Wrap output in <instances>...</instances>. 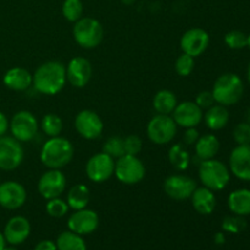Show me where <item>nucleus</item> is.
Wrapping results in <instances>:
<instances>
[{
    "mask_svg": "<svg viewBox=\"0 0 250 250\" xmlns=\"http://www.w3.org/2000/svg\"><path fill=\"white\" fill-rule=\"evenodd\" d=\"M65 175L58 168H49V171L44 172L38 181V192L44 199L49 200L53 198H58L65 192L66 189Z\"/></svg>",
    "mask_w": 250,
    "mask_h": 250,
    "instance_id": "nucleus-11",
    "label": "nucleus"
},
{
    "mask_svg": "<svg viewBox=\"0 0 250 250\" xmlns=\"http://www.w3.org/2000/svg\"><path fill=\"white\" fill-rule=\"evenodd\" d=\"M247 46H248V48L250 49V34L248 36V45H247Z\"/></svg>",
    "mask_w": 250,
    "mask_h": 250,
    "instance_id": "nucleus-49",
    "label": "nucleus"
},
{
    "mask_svg": "<svg viewBox=\"0 0 250 250\" xmlns=\"http://www.w3.org/2000/svg\"><path fill=\"white\" fill-rule=\"evenodd\" d=\"M190 155L182 144H173L168 150V161L171 166L177 171H186L190 164Z\"/></svg>",
    "mask_w": 250,
    "mask_h": 250,
    "instance_id": "nucleus-28",
    "label": "nucleus"
},
{
    "mask_svg": "<svg viewBox=\"0 0 250 250\" xmlns=\"http://www.w3.org/2000/svg\"><path fill=\"white\" fill-rule=\"evenodd\" d=\"M195 146V156L202 161L214 159L220 150V141L215 134H204L199 137Z\"/></svg>",
    "mask_w": 250,
    "mask_h": 250,
    "instance_id": "nucleus-24",
    "label": "nucleus"
},
{
    "mask_svg": "<svg viewBox=\"0 0 250 250\" xmlns=\"http://www.w3.org/2000/svg\"><path fill=\"white\" fill-rule=\"evenodd\" d=\"M75 155L73 144L63 137H51L44 143L41 150V161L48 168L65 167Z\"/></svg>",
    "mask_w": 250,
    "mask_h": 250,
    "instance_id": "nucleus-2",
    "label": "nucleus"
},
{
    "mask_svg": "<svg viewBox=\"0 0 250 250\" xmlns=\"http://www.w3.org/2000/svg\"><path fill=\"white\" fill-rule=\"evenodd\" d=\"M198 175L203 186L212 192L225 189L231 180V171L222 161L216 159L204 160L198 166Z\"/></svg>",
    "mask_w": 250,
    "mask_h": 250,
    "instance_id": "nucleus-4",
    "label": "nucleus"
},
{
    "mask_svg": "<svg viewBox=\"0 0 250 250\" xmlns=\"http://www.w3.org/2000/svg\"><path fill=\"white\" fill-rule=\"evenodd\" d=\"M215 243L216 244H224L225 243V234L219 232V233L215 234Z\"/></svg>",
    "mask_w": 250,
    "mask_h": 250,
    "instance_id": "nucleus-43",
    "label": "nucleus"
},
{
    "mask_svg": "<svg viewBox=\"0 0 250 250\" xmlns=\"http://www.w3.org/2000/svg\"><path fill=\"white\" fill-rule=\"evenodd\" d=\"M2 250H19V249L14 248V247H5V248L2 249Z\"/></svg>",
    "mask_w": 250,
    "mask_h": 250,
    "instance_id": "nucleus-48",
    "label": "nucleus"
},
{
    "mask_svg": "<svg viewBox=\"0 0 250 250\" xmlns=\"http://www.w3.org/2000/svg\"><path fill=\"white\" fill-rule=\"evenodd\" d=\"M225 43L229 49L241 50L248 45V36L241 31H231L225 36Z\"/></svg>",
    "mask_w": 250,
    "mask_h": 250,
    "instance_id": "nucleus-35",
    "label": "nucleus"
},
{
    "mask_svg": "<svg viewBox=\"0 0 250 250\" xmlns=\"http://www.w3.org/2000/svg\"><path fill=\"white\" fill-rule=\"evenodd\" d=\"M9 127H10L9 120H7V117L5 116V114H2V112L0 111V137L5 136V133L7 132Z\"/></svg>",
    "mask_w": 250,
    "mask_h": 250,
    "instance_id": "nucleus-42",
    "label": "nucleus"
},
{
    "mask_svg": "<svg viewBox=\"0 0 250 250\" xmlns=\"http://www.w3.org/2000/svg\"><path fill=\"white\" fill-rule=\"evenodd\" d=\"M203 110L195 104V102H182L177 104L172 112V119L176 125L183 128L197 127L203 121Z\"/></svg>",
    "mask_w": 250,
    "mask_h": 250,
    "instance_id": "nucleus-18",
    "label": "nucleus"
},
{
    "mask_svg": "<svg viewBox=\"0 0 250 250\" xmlns=\"http://www.w3.org/2000/svg\"><path fill=\"white\" fill-rule=\"evenodd\" d=\"M211 92L216 104L226 107L231 106L237 104L243 97V81L236 73H224L215 81Z\"/></svg>",
    "mask_w": 250,
    "mask_h": 250,
    "instance_id": "nucleus-3",
    "label": "nucleus"
},
{
    "mask_svg": "<svg viewBox=\"0 0 250 250\" xmlns=\"http://www.w3.org/2000/svg\"><path fill=\"white\" fill-rule=\"evenodd\" d=\"M27 200L26 188L16 181H6L0 185V205L7 210L23 207Z\"/></svg>",
    "mask_w": 250,
    "mask_h": 250,
    "instance_id": "nucleus-17",
    "label": "nucleus"
},
{
    "mask_svg": "<svg viewBox=\"0 0 250 250\" xmlns=\"http://www.w3.org/2000/svg\"><path fill=\"white\" fill-rule=\"evenodd\" d=\"M24 151L21 142L14 137H0V168L12 171L19 167L23 161Z\"/></svg>",
    "mask_w": 250,
    "mask_h": 250,
    "instance_id": "nucleus-10",
    "label": "nucleus"
},
{
    "mask_svg": "<svg viewBox=\"0 0 250 250\" xmlns=\"http://www.w3.org/2000/svg\"><path fill=\"white\" fill-rule=\"evenodd\" d=\"M233 139L238 146L250 144V125L241 122L233 129Z\"/></svg>",
    "mask_w": 250,
    "mask_h": 250,
    "instance_id": "nucleus-38",
    "label": "nucleus"
},
{
    "mask_svg": "<svg viewBox=\"0 0 250 250\" xmlns=\"http://www.w3.org/2000/svg\"><path fill=\"white\" fill-rule=\"evenodd\" d=\"M121 1L124 2V4H126V5H131V4H133L136 0H121Z\"/></svg>",
    "mask_w": 250,
    "mask_h": 250,
    "instance_id": "nucleus-46",
    "label": "nucleus"
},
{
    "mask_svg": "<svg viewBox=\"0 0 250 250\" xmlns=\"http://www.w3.org/2000/svg\"><path fill=\"white\" fill-rule=\"evenodd\" d=\"M205 125L208 128L212 131H220L225 128L229 121V112L226 106L220 104H214L211 107L207 110V112L203 116Z\"/></svg>",
    "mask_w": 250,
    "mask_h": 250,
    "instance_id": "nucleus-23",
    "label": "nucleus"
},
{
    "mask_svg": "<svg viewBox=\"0 0 250 250\" xmlns=\"http://www.w3.org/2000/svg\"><path fill=\"white\" fill-rule=\"evenodd\" d=\"M75 128L82 138L97 139L102 136L104 124L99 115L93 110H82L76 115Z\"/></svg>",
    "mask_w": 250,
    "mask_h": 250,
    "instance_id": "nucleus-12",
    "label": "nucleus"
},
{
    "mask_svg": "<svg viewBox=\"0 0 250 250\" xmlns=\"http://www.w3.org/2000/svg\"><path fill=\"white\" fill-rule=\"evenodd\" d=\"M9 128L12 137L19 142H31L38 133L39 125L32 112L22 110L12 116Z\"/></svg>",
    "mask_w": 250,
    "mask_h": 250,
    "instance_id": "nucleus-8",
    "label": "nucleus"
},
{
    "mask_svg": "<svg viewBox=\"0 0 250 250\" xmlns=\"http://www.w3.org/2000/svg\"><path fill=\"white\" fill-rule=\"evenodd\" d=\"M195 104L200 107L202 110H208L209 107H211L212 105L216 104L215 102V98L212 95V92L210 90H203L195 98Z\"/></svg>",
    "mask_w": 250,
    "mask_h": 250,
    "instance_id": "nucleus-39",
    "label": "nucleus"
},
{
    "mask_svg": "<svg viewBox=\"0 0 250 250\" xmlns=\"http://www.w3.org/2000/svg\"><path fill=\"white\" fill-rule=\"evenodd\" d=\"M195 188H197V182L186 175L168 176L164 182L165 193L171 199L175 200L189 199Z\"/></svg>",
    "mask_w": 250,
    "mask_h": 250,
    "instance_id": "nucleus-14",
    "label": "nucleus"
},
{
    "mask_svg": "<svg viewBox=\"0 0 250 250\" xmlns=\"http://www.w3.org/2000/svg\"><path fill=\"white\" fill-rule=\"evenodd\" d=\"M177 104V98L175 93L168 89H161L154 95L153 106L158 114L171 115Z\"/></svg>",
    "mask_w": 250,
    "mask_h": 250,
    "instance_id": "nucleus-27",
    "label": "nucleus"
},
{
    "mask_svg": "<svg viewBox=\"0 0 250 250\" xmlns=\"http://www.w3.org/2000/svg\"><path fill=\"white\" fill-rule=\"evenodd\" d=\"M73 38L83 49H94L104 38V28L98 20L93 17H82L75 22Z\"/></svg>",
    "mask_w": 250,
    "mask_h": 250,
    "instance_id": "nucleus-5",
    "label": "nucleus"
},
{
    "mask_svg": "<svg viewBox=\"0 0 250 250\" xmlns=\"http://www.w3.org/2000/svg\"><path fill=\"white\" fill-rule=\"evenodd\" d=\"M177 127L172 116L158 114L149 121L146 134L154 144L164 146L173 141L177 134Z\"/></svg>",
    "mask_w": 250,
    "mask_h": 250,
    "instance_id": "nucleus-7",
    "label": "nucleus"
},
{
    "mask_svg": "<svg viewBox=\"0 0 250 250\" xmlns=\"http://www.w3.org/2000/svg\"><path fill=\"white\" fill-rule=\"evenodd\" d=\"M5 243H6V241H5V237L4 234L0 232V250H2L5 248Z\"/></svg>",
    "mask_w": 250,
    "mask_h": 250,
    "instance_id": "nucleus-44",
    "label": "nucleus"
},
{
    "mask_svg": "<svg viewBox=\"0 0 250 250\" xmlns=\"http://www.w3.org/2000/svg\"><path fill=\"white\" fill-rule=\"evenodd\" d=\"M246 120H247V124L250 125V107L248 110H247V114H246Z\"/></svg>",
    "mask_w": 250,
    "mask_h": 250,
    "instance_id": "nucleus-45",
    "label": "nucleus"
},
{
    "mask_svg": "<svg viewBox=\"0 0 250 250\" xmlns=\"http://www.w3.org/2000/svg\"><path fill=\"white\" fill-rule=\"evenodd\" d=\"M227 205L234 215L248 216L250 215V189L241 188V189L233 190L229 195Z\"/></svg>",
    "mask_w": 250,
    "mask_h": 250,
    "instance_id": "nucleus-25",
    "label": "nucleus"
},
{
    "mask_svg": "<svg viewBox=\"0 0 250 250\" xmlns=\"http://www.w3.org/2000/svg\"><path fill=\"white\" fill-rule=\"evenodd\" d=\"M247 78H248V82L250 84V62H249V66H248V71H247Z\"/></svg>",
    "mask_w": 250,
    "mask_h": 250,
    "instance_id": "nucleus-47",
    "label": "nucleus"
},
{
    "mask_svg": "<svg viewBox=\"0 0 250 250\" xmlns=\"http://www.w3.org/2000/svg\"><path fill=\"white\" fill-rule=\"evenodd\" d=\"M2 234L7 243L12 246L21 244L31 234V224L24 216H14L7 221Z\"/></svg>",
    "mask_w": 250,
    "mask_h": 250,
    "instance_id": "nucleus-20",
    "label": "nucleus"
},
{
    "mask_svg": "<svg viewBox=\"0 0 250 250\" xmlns=\"http://www.w3.org/2000/svg\"><path fill=\"white\" fill-rule=\"evenodd\" d=\"M229 171L242 181H250V144L237 146L229 155Z\"/></svg>",
    "mask_w": 250,
    "mask_h": 250,
    "instance_id": "nucleus-19",
    "label": "nucleus"
},
{
    "mask_svg": "<svg viewBox=\"0 0 250 250\" xmlns=\"http://www.w3.org/2000/svg\"><path fill=\"white\" fill-rule=\"evenodd\" d=\"M209 44V33L205 29L198 28V27H194V28H190L187 32H185L180 42L181 49H182L183 53L188 54L193 58L202 55L208 49Z\"/></svg>",
    "mask_w": 250,
    "mask_h": 250,
    "instance_id": "nucleus-13",
    "label": "nucleus"
},
{
    "mask_svg": "<svg viewBox=\"0 0 250 250\" xmlns=\"http://www.w3.org/2000/svg\"><path fill=\"white\" fill-rule=\"evenodd\" d=\"M68 229L75 233L80 234V236H84V234H90L98 229L99 226V216L93 210L81 209L76 210L67 221Z\"/></svg>",
    "mask_w": 250,
    "mask_h": 250,
    "instance_id": "nucleus-16",
    "label": "nucleus"
},
{
    "mask_svg": "<svg viewBox=\"0 0 250 250\" xmlns=\"http://www.w3.org/2000/svg\"><path fill=\"white\" fill-rule=\"evenodd\" d=\"M90 199L89 188L85 185H76L68 190L67 197H66V203L68 208L72 210H81L88 207V203Z\"/></svg>",
    "mask_w": 250,
    "mask_h": 250,
    "instance_id": "nucleus-26",
    "label": "nucleus"
},
{
    "mask_svg": "<svg viewBox=\"0 0 250 250\" xmlns=\"http://www.w3.org/2000/svg\"><path fill=\"white\" fill-rule=\"evenodd\" d=\"M199 132H198L197 127H190V128H186L185 134H183V143L186 146H194L197 141L199 139Z\"/></svg>",
    "mask_w": 250,
    "mask_h": 250,
    "instance_id": "nucleus-40",
    "label": "nucleus"
},
{
    "mask_svg": "<svg viewBox=\"0 0 250 250\" xmlns=\"http://www.w3.org/2000/svg\"><path fill=\"white\" fill-rule=\"evenodd\" d=\"M2 81L9 89L23 92L32 85L33 76L28 70L23 67H12L6 71Z\"/></svg>",
    "mask_w": 250,
    "mask_h": 250,
    "instance_id": "nucleus-21",
    "label": "nucleus"
},
{
    "mask_svg": "<svg viewBox=\"0 0 250 250\" xmlns=\"http://www.w3.org/2000/svg\"><path fill=\"white\" fill-rule=\"evenodd\" d=\"M103 151L107 155H110L114 159L121 158L122 155H125V143L124 138L119 136L110 137L106 142L103 146Z\"/></svg>",
    "mask_w": 250,
    "mask_h": 250,
    "instance_id": "nucleus-32",
    "label": "nucleus"
},
{
    "mask_svg": "<svg viewBox=\"0 0 250 250\" xmlns=\"http://www.w3.org/2000/svg\"><path fill=\"white\" fill-rule=\"evenodd\" d=\"M33 250H58V248H56V243H54L53 241H49V239H45V241L39 242L34 247Z\"/></svg>",
    "mask_w": 250,
    "mask_h": 250,
    "instance_id": "nucleus-41",
    "label": "nucleus"
},
{
    "mask_svg": "<svg viewBox=\"0 0 250 250\" xmlns=\"http://www.w3.org/2000/svg\"><path fill=\"white\" fill-rule=\"evenodd\" d=\"M58 250H87L84 239L82 236L72 231H65L56 239Z\"/></svg>",
    "mask_w": 250,
    "mask_h": 250,
    "instance_id": "nucleus-29",
    "label": "nucleus"
},
{
    "mask_svg": "<svg viewBox=\"0 0 250 250\" xmlns=\"http://www.w3.org/2000/svg\"><path fill=\"white\" fill-rule=\"evenodd\" d=\"M194 66H195L194 58L188 55V54L182 53L180 56H178L177 60H176L175 70L178 76H181V77H187V76H189L190 73L193 72Z\"/></svg>",
    "mask_w": 250,
    "mask_h": 250,
    "instance_id": "nucleus-34",
    "label": "nucleus"
},
{
    "mask_svg": "<svg viewBox=\"0 0 250 250\" xmlns=\"http://www.w3.org/2000/svg\"><path fill=\"white\" fill-rule=\"evenodd\" d=\"M93 68L89 60L82 56L71 59L66 66V78L71 85L76 88H83L92 78Z\"/></svg>",
    "mask_w": 250,
    "mask_h": 250,
    "instance_id": "nucleus-15",
    "label": "nucleus"
},
{
    "mask_svg": "<svg viewBox=\"0 0 250 250\" xmlns=\"http://www.w3.org/2000/svg\"><path fill=\"white\" fill-rule=\"evenodd\" d=\"M125 143V153L128 155H138L143 149V141L137 134H129L126 138H124Z\"/></svg>",
    "mask_w": 250,
    "mask_h": 250,
    "instance_id": "nucleus-37",
    "label": "nucleus"
},
{
    "mask_svg": "<svg viewBox=\"0 0 250 250\" xmlns=\"http://www.w3.org/2000/svg\"><path fill=\"white\" fill-rule=\"evenodd\" d=\"M247 221L244 220V216L234 215V216L225 217L222 221V229L229 233H239L243 229H246Z\"/></svg>",
    "mask_w": 250,
    "mask_h": 250,
    "instance_id": "nucleus-36",
    "label": "nucleus"
},
{
    "mask_svg": "<svg viewBox=\"0 0 250 250\" xmlns=\"http://www.w3.org/2000/svg\"><path fill=\"white\" fill-rule=\"evenodd\" d=\"M45 209L48 215H50L51 217H56V219H60L63 217L68 212V205L66 203V200L61 199L60 197L53 198V199H49L48 203L45 205Z\"/></svg>",
    "mask_w": 250,
    "mask_h": 250,
    "instance_id": "nucleus-33",
    "label": "nucleus"
},
{
    "mask_svg": "<svg viewBox=\"0 0 250 250\" xmlns=\"http://www.w3.org/2000/svg\"><path fill=\"white\" fill-rule=\"evenodd\" d=\"M192 205L195 211L200 215H210L216 208V197L211 189L207 187L195 188L192 197Z\"/></svg>",
    "mask_w": 250,
    "mask_h": 250,
    "instance_id": "nucleus-22",
    "label": "nucleus"
},
{
    "mask_svg": "<svg viewBox=\"0 0 250 250\" xmlns=\"http://www.w3.org/2000/svg\"><path fill=\"white\" fill-rule=\"evenodd\" d=\"M32 85L38 93L44 95H55L66 84V66L56 60L42 63L33 73Z\"/></svg>",
    "mask_w": 250,
    "mask_h": 250,
    "instance_id": "nucleus-1",
    "label": "nucleus"
},
{
    "mask_svg": "<svg viewBox=\"0 0 250 250\" xmlns=\"http://www.w3.org/2000/svg\"><path fill=\"white\" fill-rule=\"evenodd\" d=\"M41 127L44 133L51 138V137L60 136L63 128V122L61 117L56 114H46L42 119Z\"/></svg>",
    "mask_w": 250,
    "mask_h": 250,
    "instance_id": "nucleus-30",
    "label": "nucleus"
},
{
    "mask_svg": "<svg viewBox=\"0 0 250 250\" xmlns=\"http://www.w3.org/2000/svg\"><path fill=\"white\" fill-rule=\"evenodd\" d=\"M115 172V159L102 153L94 154L85 164V173L92 182L102 183L112 177Z\"/></svg>",
    "mask_w": 250,
    "mask_h": 250,
    "instance_id": "nucleus-9",
    "label": "nucleus"
},
{
    "mask_svg": "<svg viewBox=\"0 0 250 250\" xmlns=\"http://www.w3.org/2000/svg\"><path fill=\"white\" fill-rule=\"evenodd\" d=\"M63 17L70 22H77L82 19L83 15V2L81 0H65L61 7Z\"/></svg>",
    "mask_w": 250,
    "mask_h": 250,
    "instance_id": "nucleus-31",
    "label": "nucleus"
},
{
    "mask_svg": "<svg viewBox=\"0 0 250 250\" xmlns=\"http://www.w3.org/2000/svg\"><path fill=\"white\" fill-rule=\"evenodd\" d=\"M114 175L124 185L133 186L146 177V166L138 156L125 154L115 161Z\"/></svg>",
    "mask_w": 250,
    "mask_h": 250,
    "instance_id": "nucleus-6",
    "label": "nucleus"
}]
</instances>
